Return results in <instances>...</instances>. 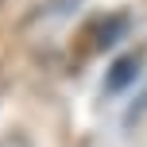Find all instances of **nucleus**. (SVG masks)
<instances>
[{"label": "nucleus", "instance_id": "nucleus-1", "mask_svg": "<svg viewBox=\"0 0 147 147\" xmlns=\"http://www.w3.org/2000/svg\"><path fill=\"white\" fill-rule=\"evenodd\" d=\"M124 31H128V12L97 16L93 23H85V47L89 51H109L116 39H124Z\"/></svg>", "mask_w": 147, "mask_h": 147}, {"label": "nucleus", "instance_id": "nucleus-2", "mask_svg": "<svg viewBox=\"0 0 147 147\" xmlns=\"http://www.w3.org/2000/svg\"><path fill=\"white\" fill-rule=\"evenodd\" d=\"M140 66H143V54H140V51H132V54H120V58L109 66V78H105L109 93H120V89H128V85L136 81V74H140Z\"/></svg>", "mask_w": 147, "mask_h": 147}, {"label": "nucleus", "instance_id": "nucleus-3", "mask_svg": "<svg viewBox=\"0 0 147 147\" xmlns=\"http://www.w3.org/2000/svg\"><path fill=\"white\" fill-rule=\"evenodd\" d=\"M0 147H27L20 136H0Z\"/></svg>", "mask_w": 147, "mask_h": 147}]
</instances>
